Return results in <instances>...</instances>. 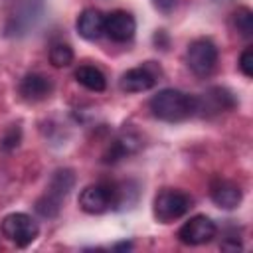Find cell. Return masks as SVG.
<instances>
[{
	"label": "cell",
	"instance_id": "cell-5",
	"mask_svg": "<svg viewBox=\"0 0 253 253\" xmlns=\"http://www.w3.org/2000/svg\"><path fill=\"white\" fill-rule=\"evenodd\" d=\"M186 63L196 75H200V77L210 75L217 65L215 43L208 38H200V40L192 42L188 45V51H186Z\"/></svg>",
	"mask_w": 253,
	"mask_h": 253
},
{
	"label": "cell",
	"instance_id": "cell-12",
	"mask_svg": "<svg viewBox=\"0 0 253 253\" xmlns=\"http://www.w3.org/2000/svg\"><path fill=\"white\" fill-rule=\"evenodd\" d=\"M75 28L85 40H99L105 34V16L95 8H85L75 22Z\"/></svg>",
	"mask_w": 253,
	"mask_h": 253
},
{
	"label": "cell",
	"instance_id": "cell-8",
	"mask_svg": "<svg viewBox=\"0 0 253 253\" xmlns=\"http://www.w3.org/2000/svg\"><path fill=\"white\" fill-rule=\"evenodd\" d=\"M136 32V22L134 16L126 10H115L109 16H105V34L113 42H128L132 40Z\"/></svg>",
	"mask_w": 253,
	"mask_h": 253
},
{
	"label": "cell",
	"instance_id": "cell-4",
	"mask_svg": "<svg viewBox=\"0 0 253 253\" xmlns=\"http://www.w3.org/2000/svg\"><path fill=\"white\" fill-rule=\"evenodd\" d=\"M0 229H2V235L14 243L16 247H28L30 243L36 241L38 233H40V227L38 223L28 215V213H22V211H16V213H8L2 223H0Z\"/></svg>",
	"mask_w": 253,
	"mask_h": 253
},
{
	"label": "cell",
	"instance_id": "cell-15",
	"mask_svg": "<svg viewBox=\"0 0 253 253\" xmlns=\"http://www.w3.org/2000/svg\"><path fill=\"white\" fill-rule=\"evenodd\" d=\"M233 26L239 32V36L243 38H251L253 36V14L249 8H237L233 12Z\"/></svg>",
	"mask_w": 253,
	"mask_h": 253
},
{
	"label": "cell",
	"instance_id": "cell-6",
	"mask_svg": "<svg viewBox=\"0 0 253 253\" xmlns=\"http://www.w3.org/2000/svg\"><path fill=\"white\" fill-rule=\"evenodd\" d=\"M113 206H117V188L113 184H91L79 194V208L87 213H103Z\"/></svg>",
	"mask_w": 253,
	"mask_h": 253
},
{
	"label": "cell",
	"instance_id": "cell-1",
	"mask_svg": "<svg viewBox=\"0 0 253 253\" xmlns=\"http://www.w3.org/2000/svg\"><path fill=\"white\" fill-rule=\"evenodd\" d=\"M152 115L166 123H178L196 115V97L178 89H162L148 103Z\"/></svg>",
	"mask_w": 253,
	"mask_h": 253
},
{
	"label": "cell",
	"instance_id": "cell-14",
	"mask_svg": "<svg viewBox=\"0 0 253 253\" xmlns=\"http://www.w3.org/2000/svg\"><path fill=\"white\" fill-rule=\"evenodd\" d=\"M75 79H77L79 85H83L85 89L95 91V93H101V91H105V87H107L105 75H103L97 67H93V65H81V67H77Z\"/></svg>",
	"mask_w": 253,
	"mask_h": 253
},
{
	"label": "cell",
	"instance_id": "cell-19",
	"mask_svg": "<svg viewBox=\"0 0 253 253\" xmlns=\"http://www.w3.org/2000/svg\"><path fill=\"white\" fill-rule=\"evenodd\" d=\"M132 247V243H119V245H115V249H130Z\"/></svg>",
	"mask_w": 253,
	"mask_h": 253
},
{
	"label": "cell",
	"instance_id": "cell-16",
	"mask_svg": "<svg viewBox=\"0 0 253 253\" xmlns=\"http://www.w3.org/2000/svg\"><path fill=\"white\" fill-rule=\"evenodd\" d=\"M49 61L53 67H67L73 63V49L67 43H53L49 49Z\"/></svg>",
	"mask_w": 253,
	"mask_h": 253
},
{
	"label": "cell",
	"instance_id": "cell-9",
	"mask_svg": "<svg viewBox=\"0 0 253 253\" xmlns=\"http://www.w3.org/2000/svg\"><path fill=\"white\" fill-rule=\"evenodd\" d=\"M233 105L235 101L231 93L221 87H213L208 93H204V97H196V113H202V115L223 113V111L233 109Z\"/></svg>",
	"mask_w": 253,
	"mask_h": 253
},
{
	"label": "cell",
	"instance_id": "cell-17",
	"mask_svg": "<svg viewBox=\"0 0 253 253\" xmlns=\"http://www.w3.org/2000/svg\"><path fill=\"white\" fill-rule=\"evenodd\" d=\"M239 69L245 77L253 75V47H245L241 57H239Z\"/></svg>",
	"mask_w": 253,
	"mask_h": 253
},
{
	"label": "cell",
	"instance_id": "cell-11",
	"mask_svg": "<svg viewBox=\"0 0 253 253\" xmlns=\"http://www.w3.org/2000/svg\"><path fill=\"white\" fill-rule=\"evenodd\" d=\"M210 196H211L215 206H219L223 210H233L241 202V188L229 180L217 178L210 186Z\"/></svg>",
	"mask_w": 253,
	"mask_h": 253
},
{
	"label": "cell",
	"instance_id": "cell-7",
	"mask_svg": "<svg viewBox=\"0 0 253 253\" xmlns=\"http://www.w3.org/2000/svg\"><path fill=\"white\" fill-rule=\"evenodd\" d=\"M215 223L208 215H194L190 217L180 229H178V239L184 245H204L210 243L215 237Z\"/></svg>",
	"mask_w": 253,
	"mask_h": 253
},
{
	"label": "cell",
	"instance_id": "cell-13",
	"mask_svg": "<svg viewBox=\"0 0 253 253\" xmlns=\"http://www.w3.org/2000/svg\"><path fill=\"white\" fill-rule=\"evenodd\" d=\"M51 93V81L40 73H30L20 81V95L26 101H42Z\"/></svg>",
	"mask_w": 253,
	"mask_h": 253
},
{
	"label": "cell",
	"instance_id": "cell-10",
	"mask_svg": "<svg viewBox=\"0 0 253 253\" xmlns=\"http://www.w3.org/2000/svg\"><path fill=\"white\" fill-rule=\"evenodd\" d=\"M154 83H156V75L150 71V65H142V67H132L125 71L119 81V87L126 93H142L152 89Z\"/></svg>",
	"mask_w": 253,
	"mask_h": 253
},
{
	"label": "cell",
	"instance_id": "cell-3",
	"mask_svg": "<svg viewBox=\"0 0 253 253\" xmlns=\"http://www.w3.org/2000/svg\"><path fill=\"white\" fill-rule=\"evenodd\" d=\"M190 208H192V198L186 192L176 188H164L156 194L152 211L160 223H172L182 215H186Z\"/></svg>",
	"mask_w": 253,
	"mask_h": 253
},
{
	"label": "cell",
	"instance_id": "cell-2",
	"mask_svg": "<svg viewBox=\"0 0 253 253\" xmlns=\"http://www.w3.org/2000/svg\"><path fill=\"white\" fill-rule=\"evenodd\" d=\"M73 184H75V176H73L71 170H67V168L57 170L51 176V182L47 184L45 194L42 198H38L36 211L42 217H55L59 213V210H61V202L67 198V194L71 192Z\"/></svg>",
	"mask_w": 253,
	"mask_h": 253
},
{
	"label": "cell",
	"instance_id": "cell-18",
	"mask_svg": "<svg viewBox=\"0 0 253 253\" xmlns=\"http://www.w3.org/2000/svg\"><path fill=\"white\" fill-rule=\"evenodd\" d=\"M18 144H20V126H10L4 134V138H2V146L6 150H12Z\"/></svg>",
	"mask_w": 253,
	"mask_h": 253
}]
</instances>
